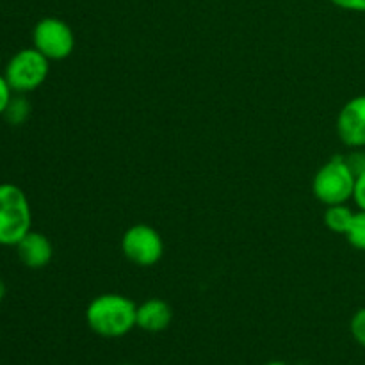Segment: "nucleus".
<instances>
[{
    "instance_id": "nucleus-3",
    "label": "nucleus",
    "mask_w": 365,
    "mask_h": 365,
    "mask_svg": "<svg viewBox=\"0 0 365 365\" xmlns=\"http://www.w3.org/2000/svg\"><path fill=\"white\" fill-rule=\"evenodd\" d=\"M355 182L356 177L346 164L344 155H335L317 170L312 180V191L323 205H339L353 198Z\"/></svg>"
},
{
    "instance_id": "nucleus-15",
    "label": "nucleus",
    "mask_w": 365,
    "mask_h": 365,
    "mask_svg": "<svg viewBox=\"0 0 365 365\" xmlns=\"http://www.w3.org/2000/svg\"><path fill=\"white\" fill-rule=\"evenodd\" d=\"M335 7L351 13H365V0H330Z\"/></svg>"
},
{
    "instance_id": "nucleus-2",
    "label": "nucleus",
    "mask_w": 365,
    "mask_h": 365,
    "mask_svg": "<svg viewBox=\"0 0 365 365\" xmlns=\"http://www.w3.org/2000/svg\"><path fill=\"white\" fill-rule=\"evenodd\" d=\"M32 210L18 185L0 184V246H16L31 232Z\"/></svg>"
},
{
    "instance_id": "nucleus-12",
    "label": "nucleus",
    "mask_w": 365,
    "mask_h": 365,
    "mask_svg": "<svg viewBox=\"0 0 365 365\" xmlns=\"http://www.w3.org/2000/svg\"><path fill=\"white\" fill-rule=\"evenodd\" d=\"M346 239H348V242L353 248L365 252V210L355 212V217H353L351 227H349L348 234H346Z\"/></svg>"
},
{
    "instance_id": "nucleus-18",
    "label": "nucleus",
    "mask_w": 365,
    "mask_h": 365,
    "mask_svg": "<svg viewBox=\"0 0 365 365\" xmlns=\"http://www.w3.org/2000/svg\"><path fill=\"white\" fill-rule=\"evenodd\" d=\"M4 298H6V285H4V282L0 280V302H2Z\"/></svg>"
},
{
    "instance_id": "nucleus-20",
    "label": "nucleus",
    "mask_w": 365,
    "mask_h": 365,
    "mask_svg": "<svg viewBox=\"0 0 365 365\" xmlns=\"http://www.w3.org/2000/svg\"><path fill=\"white\" fill-rule=\"evenodd\" d=\"M121 365H132V364H121Z\"/></svg>"
},
{
    "instance_id": "nucleus-16",
    "label": "nucleus",
    "mask_w": 365,
    "mask_h": 365,
    "mask_svg": "<svg viewBox=\"0 0 365 365\" xmlns=\"http://www.w3.org/2000/svg\"><path fill=\"white\" fill-rule=\"evenodd\" d=\"M11 98H13V89H11L9 82L6 81V77L0 75V116H2L4 110H6L7 103H9Z\"/></svg>"
},
{
    "instance_id": "nucleus-19",
    "label": "nucleus",
    "mask_w": 365,
    "mask_h": 365,
    "mask_svg": "<svg viewBox=\"0 0 365 365\" xmlns=\"http://www.w3.org/2000/svg\"><path fill=\"white\" fill-rule=\"evenodd\" d=\"M264 365H289V364L280 362V360H273V362H267V364H264Z\"/></svg>"
},
{
    "instance_id": "nucleus-6",
    "label": "nucleus",
    "mask_w": 365,
    "mask_h": 365,
    "mask_svg": "<svg viewBox=\"0 0 365 365\" xmlns=\"http://www.w3.org/2000/svg\"><path fill=\"white\" fill-rule=\"evenodd\" d=\"M32 43L48 61H64L73 53L75 34L64 20L46 16L34 25Z\"/></svg>"
},
{
    "instance_id": "nucleus-4",
    "label": "nucleus",
    "mask_w": 365,
    "mask_h": 365,
    "mask_svg": "<svg viewBox=\"0 0 365 365\" xmlns=\"http://www.w3.org/2000/svg\"><path fill=\"white\" fill-rule=\"evenodd\" d=\"M50 71V61L39 50L24 48L14 53L6 66V81L14 93H31L43 86Z\"/></svg>"
},
{
    "instance_id": "nucleus-1",
    "label": "nucleus",
    "mask_w": 365,
    "mask_h": 365,
    "mask_svg": "<svg viewBox=\"0 0 365 365\" xmlns=\"http://www.w3.org/2000/svg\"><path fill=\"white\" fill-rule=\"evenodd\" d=\"M138 305L123 294H100L86 309V323L93 334L103 339H120L130 334L138 324Z\"/></svg>"
},
{
    "instance_id": "nucleus-11",
    "label": "nucleus",
    "mask_w": 365,
    "mask_h": 365,
    "mask_svg": "<svg viewBox=\"0 0 365 365\" xmlns=\"http://www.w3.org/2000/svg\"><path fill=\"white\" fill-rule=\"evenodd\" d=\"M31 116V102L25 98L21 93H18L16 96L9 100L6 110H4L2 118L13 127H18V125H24L25 121Z\"/></svg>"
},
{
    "instance_id": "nucleus-9",
    "label": "nucleus",
    "mask_w": 365,
    "mask_h": 365,
    "mask_svg": "<svg viewBox=\"0 0 365 365\" xmlns=\"http://www.w3.org/2000/svg\"><path fill=\"white\" fill-rule=\"evenodd\" d=\"M171 319H173V310H171L170 303L164 299L150 298L138 305L135 324L148 334L164 331L171 324Z\"/></svg>"
},
{
    "instance_id": "nucleus-8",
    "label": "nucleus",
    "mask_w": 365,
    "mask_h": 365,
    "mask_svg": "<svg viewBox=\"0 0 365 365\" xmlns=\"http://www.w3.org/2000/svg\"><path fill=\"white\" fill-rule=\"evenodd\" d=\"M16 253L20 262L29 269H43L53 259V246L45 234L29 232L16 246Z\"/></svg>"
},
{
    "instance_id": "nucleus-10",
    "label": "nucleus",
    "mask_w": 365,
    "mask_h": 365,
    "mask_svg": "<svg viewBox=\"0 0 365 365\" xmlns=\"http://www.w3.org/2000/svg\"><path fill=\"white\" fill-rule=\"evenodd\" d=\"M353 217H355V212H353V210L349 209L346 203H339V205H328L327 207L323 221L330 232H334V234L346 235L348 234L349 227H351Z\"/></svg>"
},
{
    "instance_id": "nucleus-14",
    "label": "nucleus",
    "mask_w": 365,
    "mask_h": 365,
    "mask_svg": "<svg viewBox=\"0 0 365 365\" xmlns=\"http://www.w3.org/2000/svg\"><path fill=\"white\" fill-rule=\"evenodd\" d=\"M344 160L355 177L365 173V148H351V152L344 155Z\"/></svg>"
},
{
    "instance_id": "nucleus-17",
    "label": "nucleus",
    "mask_w": 365,
    "mask_h": 365,
    "mask_svg": "<svg viewBox=\"0 0 365 365\" xmlns=\"http://www.w3.org/2000/svg\"><path fill=\"white\" fill-rule=\"evenodd\" d=\"M353 200H355L359 210H365V173L360 175V177H356Z\"/></svg>"
},
{
    "instance_id": "nucleus-5",
    "label": "nucleus",
    "mask_w": 365,
    "mask_h": 365,
    "mask_svg": "<svg viewBox=\"0 0 365 365\" xmlns=\"http://www.w3.org/2000/svg\"><path fill=\"white\" fill-rule=\"evenodd\" d=\"M121 253L135 266L152 267L163 259L164 241L159 232L150 225H132L121 237Z\"/></svg>"
},
{
    "instance_id": "nucleus-13",
    "label": "nucleus",
    "mask_w": 365,
    "mask_h": 365,
    "mask_svg": "<svg viewBox=\"0 0 365 365\" xmlns=\"http://www.w3.org/2000/svg\"><path fill=\"white\" fill-rule=\"evenodd\" d=\"M349 331H351L353 339L365 348V307L353 314L351 321H349Z\"/></svg>"
},
{
    "instance_id": "nucleus-7",
    "label": "nucleus",
    "mask_w": 365,
    "mask_h": 365,
    "mask_svg": "<svg viewBox=\"0 0 365 365\" xmlns=\"http://www.w3.org/2000/svg\"><path fill=\"white\" fill-rule=\"evenodd\" d=\"M337 134L348 148H365V95L344 103L337 116Z\"/></svg>"
}]
</instances>
